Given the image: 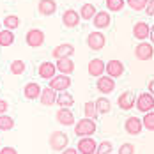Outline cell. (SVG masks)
<instances>
[{"label": "cell", "instance_id": "d6a6232c", "mask_svg": "<svg viewBox=\"0 0 154 154\" xmlns=\"http://www.w3.org/2000/svg\"><path fill=\"white\" fill-rule=\"evenodd\" d=\"M124 0H106V7L108 11H112V13H119V11H122L124 9Z\"/></svg>", "mask_w": 154, "mask_h": 154}, {"label": "cell", "instance_id": "e0dca14e", "mask_svg": "<svg viewBox=\"0 0 154 154\" xmlns=\"http://www.w3.org/2000/svg\"><path fill=\"white\" fill-rule=\"evenodd\" d=\"M37 75L39 78H45V80H51V78L57 75V66L53 62H41L39 64V69H37Z\"/></svg>", "mask_w": 154, "mask_h": 154}, {"label": "cell", "instance_id": "74e56055", "mask_svg": "<svg viewBox=\"0 0 154 154\" xmlns=\"http://www.w3.org/2000/svg\"><path fill=\"white\" fill-rule=\"evenodd\" d=\"M7 108H9L7 101H5V99H0V115H4V113L7 112Z\"/></svg>", "mask_w": 154, "mask_h": 154}, {"label": "cell", "instance_id": "4fadbf2b", "mask_svg": "<svg viewBox=\"0 0 154 154\" xmlns=\"http://www.w3.org/2000/svg\"><path fill=\"white\" fill-rule=\"evenodd\" d=\"M105 73H106L108 76H112V78H121L124 75V64L121 60L112 59V60L106 62V69H105Z\"/></svg>", "mask_w": 154, "mask_h": 154}, {"label": "cell", "instance_id": "7a4b0ae2", "mask_svg": "<svg viewBox=\"0 0 154 154\" xmlns=\"http://www.w3.org/2000/svg\"><path fill=\"white\" fill-rule=\"evenodd\" d=\"M48 143H50V147L53 149V151H64L66 147H67V143H69V137L64 133V131H53L51 135H50V140H48Z\"/></svg>", "mask_w": 154, "mask_h": 154}, {"label": "cell", "instance_id": "7402d4cb", "mask_svg": "<svg viewBox=\"0 0 154 154\" xmlns=\"http://www.w3.org/2000/svg\"><path fill=\"white\" fill-rule=\"evenodd\" d=\"M37 9L43 16H51L57 13V2L55 0H39Z\"/></svg>", "mask_w": 154, "mask_h": 154}, {"label": "cell", "instance_id": "4dcf8cb0", "mask_svg": "<svg viewBox=\"0 0 154 154\" xmlns=\"http://www.w3.org/2000/svg\"><path fill=\"white\" fill-rule=\"evenodd\" d=\"M113 152V145L110 140H103L97 143V149H96V154H112Z\"/></svg>", "mask_w": 154, "mask_h": 154}, {"label": "cell", "instance_id": "8d00e7d4", "mask_svg": "<svg viewBox=\"0 0 154 154\" xmlns=\"http://www.w3.org/2000/svg\"><path fill=\"white\" fill-rule=\"evenodd\" d=\"M145 13H147V16H154V0H149V4L145 7Z\"/></svg>", "mask_w": 154, "mask_h": 154}, {"label": "cell", "instance_id": "83f0119b", "mask_svg": "<svg viewBox=\"0 0 154 154\" xmlns=\"http://www.w3.org/2000/svg\"><path fill=\"white\" fill-rule=\"evenodd\" d=\"M83 113H85V117H89V119L96 121L97 115H99L97 106H96V101H87V103L83 105Z\"/></svg>", "mask_w": 154, "mask_h": 154}, {"label": "cell", "instance_id": "60d3db41", "mask_svg": "<svg viewBox=\"0 0 154 154\" xmlns=\"http://www.w3.org/2000/svg\"><path fill=\"white\" fill-rule=\"evenodd\" d=\"M149 92L154 96V80H151V82H149Z\"/></svg>", "mask_w": 154, "mask_h": 154}, {"label": "cell", "instance_id": "44dd1931", "mask_svg": "<svg viewBox=\"0 0 154 154\" xmlns=\"http://www.w3.org/2000/svg\"><path fill=\"white\" fill-rule=\"evenodd\" d=\"M75 53V46L73 45H69V43H62L59 46L53 48V51H51V55L55 57V59H64V57H71Z\"/></svg>", "mask_w": 154, "mask_h": 154}, {"label": "cell", "instance_id": "30bf717a", "mask_svg": "<svg viewBox=\"0 0 154 154\" xmlns=\"http://www.w3.org/2000/svg\"><path fill=\"white\" fill-rule=\"evenodd\" d=\"M124 129H126L128 135L137 137V135L142 133V129H143V122H142V119H138V117H128L126 122H124Z\"/></svg>", "mask_w": 154, "mask_h": 154}, {"label": "cell", "instance_id": "6da1fadb", "mask_svg": "<svg viewBox=\"0 0 154 154\" xmlns=\"http://www.w3.org/2000/svg\"><path fill=\"white\" fill-rule=\"evenodd\" d=\"M96 133V122L89 117H83L82 121H76L75 124V135L78 138H83V137H92Z\"/></svg>", "mask_w": 154, "mask_h": 154}, {"label": "cell", "instance_id": "7bdbcfd3", "mask_svg": "<svg viewBox=\"0 0 154 154\" xmlns=\"http://www.w3.org/2000/svg\"><path fill=\"white\" fill-rule=\"evenodd\" d=\"M0 30H2V21H0Z\"/></svg>", "mask_w": 154, "mask_h": 154}, {"label": "cell", "instance_id": "8fae6325", "mask_svg": "<svg viewBox=\"0 0 154 154\" xmlns=\"http://www.w3.org/2000/svg\"><path fill=\"white\" fill-rule=\"evenodd\" d=\"M80 20H82V16L80 13H76L75 9H67V11H64V14H62V23H64V27H67V29H75L80 25Z\"/></svg>", "mask_w": 154, "mask_h": 154}, {"label": "cell", "instance_id": "cb8c5ba5", "mask_svg": "<svg viewBox=\"0 0 154 154\" xmlns=\"http://www.w3.org/2000/svg\"><path fill=\"white\" fill-rule=\"evenodd\" d=\"M73 103H75V97H73L71 92H67V91L59 92V96H57V105L60 108H71Z\"/></svg>", "mask_w": 154, "mask_h": 154}, {"label": "cell", "instance_id": "ba28073f", "mask_svg": "<svg viewBox=\"0 0 154 154\" xmlns=\"http://www.w3.org/2000/svg\"><path fill=\"white\" fill-rule=\"evenodd\" d=\"M96 89L103 94V96L113 92V91H115V78L108 76V75L106 76H99L97 82H96Z\"/></svg>", "mask_w": 154, "mask_h": 154}, {"label": "cell", "instance_id": "f35d334b", "mask_svg": "<svg viewBox=\"0 0 154 154\" xmlns=\"http://www.w3.org/2000/svg\"><path fill=\"white\" fill-rule=\"evenodd\" d=\"M0 154H18L14 147H4V149H0Z\"/></svg>", "mask_w": 154, "mask_h": 154}, {"label": "cell", "instance_id": "2e32d148", "mask_svg": "<svg viewBox=\"0 0 154 154\" xmlns=\"http://www.w3.org/2000/svg\"><path fill=\"white\" fill-rule=\"evenodd\" d=\"M55 119L62 126H75V115H73L71 108H59L55 113Z\"/></svg>", "mask_w": 154, "mask_h": 154}, {"label": "cell", "instance_id": "ab89813d", "mask_svg": "<svg viewBox=\"0 0 154 154\" xmlns=\"http://www.w3.org/2000/svg\"><path fill=\"white\" fill-rule=\"evenodd\" d=\"M60 154H80V152H78V149H75V147H73V149H67V147H66Z\"/></svg>", "mask_w": 154, "mask_h": 154}, {"label": "cell", "instance_id": "ee69618b", "mask_svg": "<svg viewBox=\"0 0 154 154\" xmlns=\"http://www.w3.org/2000/svg\"><path fill=\"white\" fill-rule=\"evenodd\" d=\"M0 149H2V147H0Z\"/></svg>", "mask_w": 154, "mask_h": 154}, {"label": "cell", "instance_id": "7c38bea8", "mask_svg": "<svg viewBox=\"0 0 154 154\" xmlns=\"http://www.w3.org/2000/svg\"><path fill=\"white\" fill-rule=\"evenodd\" d=\"M135 103H137V97H135V94L131 92V91H126L119 96V99H117V105L121 110L124 112H128V110H131V108L135 106Z\"/></svg>", "mask_w": 154, "mask_h": 154}, {"label": "cell", "instance_id": "f6af8a7d", "mask_svg": "<svg viewBox=\"0 0 154 154\" xmlns=\"http://www.w3.org/2000/svg\"><path fill=\"white\" fill-rule=\"evenodd\" d=\"M112 154H113V152H112Z\"/></svg>", "mask_w": 154, "mask_h": 154}, {"label": "cell", "instance_id": "5bb4252c", "mask_svg": "<svg viewBox=\"0 0 154 154\" xmlns=\"http://www.w3.org/2000/svg\"><path fill=\"white\" fill-rule=\"evenodd\" d=\"M92 23L97 30H103V29H108L110 23H112V18H110V13L108 11H97L96 16L92 18Z\"/></svg>", "mask_w": 154, "mask_h": 154}, {"label": "cell", "instance_id": "8992f818", "mask_svg": "<svg viewBox=\"0 0 154 154\" xmlns=\"http://www.w3.org/2000/svg\"><path fill=\"white\" fill-rule=\"evenodd\" d=\"M50 87L55 89L57 92H64V91H67L71 87V78H69V75L59 73V75H55V76L50 80Z\"/></svg>", "mask_w": 154, "mask_h": 154}, {"label": "cell", "instance_id": "d6986e66", "mask_svg": "<svg viewBox=\"0 0 154 154\" xmlns=\"http://www.w3.org/2000/svg\"><path fill=\"white\" fill-rule=\"evenodd\" d=\"M105 69H106V62H103L101 59H92V60L89 62V75L94 78L103 76Z\"/></svg>", "mask_w": 154, "mask_h": 154}, {"label": "cell", "instance_id": "f546056e", "mask_svg": "<svg viewBox=\"0 0 154 154\" xmlns=\"http://www.w3.org/2000/svg\"><path fill=\"white\" fill-rule=\"evenodd\" d=\"M14 128V119L7 113L0 115V131H11Z\"/></svg>", "mask_w": 154, "mask_h": 154}, {"label": "cell", "instance_id": "52a82bcc", "mask_svg": "<svg viewBox=\"0 0 154 154\" xmlns=\"http://www.w3.org/2000/svg\"><path fill=\"white\" fill-rule=\"evenodd\" d=\"M154 55V48L151 43H145V41H140L137 48H135V57L138 60H151Z\"/></svg>", "mask_w": 154, "mask_h": 154}, {"label": "cell", "instance_id": "5b68a950", "mask_svg": "<svg viewBox=\"0 0 154 154\" xmlns=\"http://www.w3.org/2000/svg\"><path fill=\"white\" fill-rule=\"evenodd\" d=\"M105 45H106V37L103 35V32L94 30V32H91V34L87 35V46L91 48L92 51H99V50H103Z\"/></svg>", "mask_w": 154, "mask_h": 154}, {"label": "cell", "instance_id": "603a6c76", "mask_svg": "<svg viewBox=\"0 0 154 154\" xmlns=\"http://www.w3.org/2000/svg\"><path fill=\"white\" fill-rule=\"evenodd\" d=\"M149 34H151V27H149L145 21L135 23V27H133V35H135L138 41H145V39L149 37Z\"/></svg>", "mask_w": 154, "mask_h": 154}, {"label": "cell", "instance_id": "3957f363", "mask_svg": "<svg viewBox=\"0 0 154 154\" xmlns=\"http://www.w3.org/2000/svg\"><path fill=\"white\" fill-rule=\"evenodd\" d=\"M135 108L142 112V113H147V112H152L154 108V96L151 92H142L137 96V103Z\"/></svg>", "mask_w": 154, "mask_h": 154}, {"label": "cell", "instance_id": "4316f807", "mask_svg": "<svg viewBox=\"0 0 154 154\" xmlns=\"http://www.w3.org/2000/svg\"><path fill=\"white\" fill-rule=\"evenodd\" d=\"M96 106H97L99 115H105V113H108V112L112 110V103H110V99H108V97L101 96V97H97V99H96Z\"/></svg>", "mask_w": 154, "mask_h": 154}, {"label": "cell", "instance_id": "277c9868", "mask_svg": "<svg viewBox=\"0 0 154 154\" xmlns=\"http://www.w3.org/2000/svg\"><path fill=\"white\" fill-rule=\"evenodd\" d=\"M25 43L30 48H39L45 45V32L41 29H30L25 34Z\"/></svg>", "mask_w": 154, "mask_h": 154}, {"label": "cell", "instance_id": "9a60e30c", "mask_svg": "<svg viewBox=\"0 0 154 154\" xmlns=\"http://www.w3.org/2000/svg\"><path fill=\"white\" fill-rule=\"evenodd\" d=\"M57 96H59V92H57L55 89H51L50 85L45 87V89L41 91V96H39L41 105H43V106H51V105H55V103H57Z\"/></svg>", "mask_w": 154, "mask_h": 154}, {"label": "cell", "instance_id": "f1b7e54d", "mask_svg": "<svg viewBox=\"0 0 154 154\" xmlns=\"http://www.w3.org/2000/svg\"><path fill=\"white\" fill-rule=\"evenodd\" d=\"M21 25V20L16 14H7L4 18V29H9V30H14Z\"/></svg>", "mask_w": 154, "mask_h": 154}, {"label": "cell", "instance_id": "ffe728a7", "mask_svg": "<svg viewBox=\"0 0 154 154\" xmlns=\"http://www.w3.org/2000/svg\"><path fill=\"white\" fill-rule=\"evenodd\" d=\"M55 66H57V71H59V73H62V75H71V73L75 71V62H73V59H71V57L57 59Z\"/></svg>", "mask_w": 154, "mask_h": 154}, {"label": "cell", "instance_id": "836d02e7", "mask_svg": "<svg viewBox=\"0 0 154 154\" xmlns=\"http://www.w3.org/2000/svg\"><path fill=\"white\" fill-rule=\"evenodd\" d=\"M145 117L142 119V122H143V128L147 129V131H154V112H147V113H143Z\"/></svg>", "mask_w": 154, "mask_h": 154}, {"label": "cell", "instance_id": "1f68e13d", "mask_svg": "<svg viewBox=\"0 0 154 154\" xmlns=\"http://www.w3.org/2000/svg\"><path fill=\"white\" fill-rule=\"evenodd\" d=\"M11 73L14 75V76H20V75H23L25 73V62L23 60H13L11 62Z\"/></svg>", "mask_w": 154, "mask_h": 154}, {"label": "cell", "instance_id": "484cf974", "mask_svg": "<svg viewBox=\"0 0 154 154\" xmlns=\"http://www.w3.org/2000/svg\"><path fill=\"white\" fill-rule=\"evenodd\" d=\"M14 43V32L9 29L0 30V46H11Z\"/></svg>", "mask_w": 154, "mask_h": 154}, {"label": "cell", "instance_id": "9c48e42d", "mask_svg": "<svg viewBox=\"0 0 154 154\" xmlns=\"http://www.w3.org/2000/svg\"><path fill=\"white\" fill-rule=\"evenodd\" d=\"M76 149H78V152L80 154H96L97 142H96L92 137H83V138H80Z\"/></svg>", "mask_w": 154, "mask_h": 154}, {"label": "cell", "instance_id": "b9f144b4", "mask_svg": "<svg viewBox=\"0 0 154 154\" xmlns=\"http://www.w3.org/2000/svg\"><path fill=\"white\" fill-rule=\"evenodd\" d=\"M149 39H151V41L154 43V25L151 27V34H149Z\"/></svg>", "mask_w": 154, "mask_h": 154}, {"label": "cell", "instance_id": "d4e9b609", "mask_svg": "<svg viewBox=\"0 0 154 154\" xmlns=\"http://www.w3.org/2000/svg\"><path fill=\"white\" fill-rule=\"evenodd\" d=\"M96 5L92 4H83L82 7H80V16H82V20H85V21H89V20H92L94 16H96Z\"/></svg>", "mask_w": 154, "mask_h": 154}, {"label": "cell", "instance_id": "d590c367", "mask_svg": "<svg viewBox=\"0 0 154 154\" xmlns=\"http://www.w3.org/2000/svg\"><path fill=\"white\" fill-rule=\"evenodd\" d=\"M117 154H135V145L129 143V142H124L122 145L119 147Z\"/></svg>", "mask_w": 154, "mask_h": 154}, {"label": "cell", "instance_id": "ac0fdd59", "mask_svg": "<svg viewBox=\"0 0 154 154\" xmlns=\"http://www.w3.org/2000/svg\"><path fill=\"white\" fill-rule=\"evenodd\" d=\"M41 85L39 83H35V82H29L25 87H23V96L29 99V101H34V99H39V96H41Z\"/></svg>", "mask_w": 154, "mask_h": 154}, {"label": "cell", "instance_id": "e575fe53", "mask_svg": "<svg viewBox=\"0 0 154 154\" xmlns=\"http://www.w3.org/2000/svg\"><path fill=\"white\" fill-rule=\"evenodd\" d=\"M149 0H128V5L133 9V11H143L147 7Z\"/></svg>", "mask_w": 154, "mask_h": 154}]
</instances>
